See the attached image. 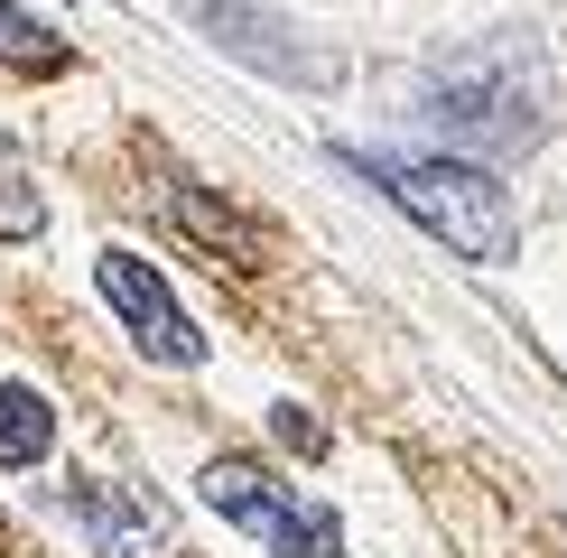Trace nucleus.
<instances>
[{"label": "nucleus", "instance_id": "obj_3", "mask_svg": "<svg viewBox=\"0 0 567 558\" xmlns=\"http://www.w3.org/2000/svg\"><path fill=\"white\" fill-rule=\"evenodd\" d=\"M196 484H205V503H215L233 530H251L270 558H344V521H336L326 503L289 494L261 456H215Z\"/></svg>", "mask_w": 567, "mask_h": 558}, {"label": "nucleus", "instance_id": "obj_2", "mask_svg": "<svg viewBox=\"0 0 567 558\" xmlns=\"http://www.w3.org/2000/svg\"><path fill=\"white\" fill-rule=\"evenodd\" d=\"M344 168H363L382 196L410 215L419 232H437L456 261H512V242H522V224H512V186L503 168H475V158H446V149H344Z\"/></svg>", "mask_w": 567, "mask_h": 558}, {"label": "nucleus", "instance_id": "obj_9", "mask_svg": "<svg viewBox=\"0 0 567 558\" xmlns=\"http://www.w3.org/2000/svg\"><path fill=\"white\" fill-rule=\"evenodd\" d=\"M47 65H65V38L29 19L19 0H0V75H47Z\"/></svg>", "mask_w": 567, "mask_h": 558}, {"label": "nucleus", "instance_id": "obj_8", "mask_svg": "<svg viewBox=\"0 0 567 558\" xmlns=\"http://www.w3.org/2000/svg\"><path fill=\"white\" fill-rule=\"evenodd\" d=\"M177 224L205 232V242H224V261H243V270H251V251H261V224H243L215 186H205V196H196V186H177Z\"/></svg>", "mask_w": 567, "mask_h": 558}, {"label": "nucleus", "instance_id": "obj_4", "mask_svg": "<svg viewBox=\"0 0 567 558\" xmlns=\"http://www.w3.org/2000/svg\"><path fill=\"white\" fill-rule=\"evenodd\" d=\"M177 10L196 19L233 65H251V75H270V84L326 93V84L344 75V56H336V46H317L289 10H279V0H177Z\"/></svg>", "mask_w": 567, "mask_h": 558}, {"label": "nucleus", "instance_id": "obj_1", "mask_svg": "<svg viewBox=\"0 0 567 558\" xmlns=\"http://www.w3.org/2000/svg\"><path fill=\"white\" fill-rule=\"evenodd\" d=\"M410 103H419V131L446 140V158H475V168H493V158L512 168L549 140V84H539V46L522 29L446 46Z\"/></svg>", "mask_w": 567, "mask_h": 558}, {"label": "nucleus", "instance_id": "obj_7", "mask_svg": "<svg viewBox=\"0 0 567 558\" xmlns=\"http://www.w3.org/2000/svg\"><path fill=\"white\" fill-rule=\"evenodd\" d=\"M56 456V401L47 391H29V382H0V465H47Z\"/></svg>", "mask_w": 567, "mask_h": 558}, {"label": "nucleus", "instance_id": "obj_5", "mask_svg": "<svg viewBox=\"0 0 567 558\" xmlns=\"http://www.w3.org/2000/svg\"><path fill=\"white\" fill-rule=\"evenodd\" d=\"M93 289H103V308L131 326V344H140L150 363H168V372L205 363V335H196V317L177 308V289L158 279V261H140V251L112 242L103 261H93Z\"/></svg>", "mask_w": 567, "mask_h": 558}, {"label": "nucleus", "instance_id": "obj_11", "mask_svg": "<svg viewBox=\"0 0 567 558\" xmlns=\"http://www.w3.org/2000/svg\"><path fill=\"white\" fill-rule=\"evenodd\" d=\"M270 428H279V437H289V447H298V456H317V447H326V437H317V418H298V410H270Z\"/></svg>", "mask_w": 567, "mask_h": 558}, {"label": "nucleus", "instance_id": "obj_10", "mask_svg": "<svg viewBox=\"0 0 567 558\" xmlns=\"http://www.w3.org/2000/svg\"><path fill=\"white\" fill-rule=\"evenodd\" d=\"M29 232H47V196L29 186V168H19V149L0 140V242H29Z\"/></svg>", "mask_w": 567, "mask_h": 558}, {"label": "nucleus", "instance_id": "obj_6", "mask_svg": "<svg viewBox=\"0 0 567 558\" xmlns=\"http://www.w3.org/2000/svg\"><path fill=\"white\" fill-rule=\"evenodd\" d=\"M65 512L84 521L93 558H168V503L131 494V484H112V475H75L65 484Z\"/></svg>", "mask_w": 567, "mask_h": 558}]
</instances>
